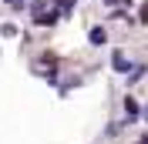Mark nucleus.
Returning <instances> with one entry per match:
<instances>
[{
    "label": "nucleus",
    "mask_w": 148,
    "mask_h": 144,
    "mask_svg": "<svg viewBox=\"0 0 148 144\" xmlns=\"http://www.w3.org/2000/svg\"><path fill=\"white\" fill-rule=\"evenodd\" d=\"M104 3H108V7H114V3H128V0H104Z\"/></svg>",
    "instance_id": "0eeeda50"
},
{
    "label": "nucleus",
    "mask_w": 148,
    "mask_h": 144,
    "mask_svg": "<svg viewBox=\"0 0 148 144\" xmlns=\"http://www.w3.org/2000/svg\"><path fill=\"white\" fill-rule=\"evenodd\" d=\"M125 111H128V117H131V121H135V117H138V101H135V97H125Z\"/></svg>",
    "instance_id": "7ed1b4c3"
},
{
    "label": "nucleus",
    "mask_w": 148,
    "mask_h": 144,
    "mask_svg": "<svg viewBox=\"0 0 148 144\" xmlns=\"http://www.w3.org/2000/svg\"><path fill=\"white\" fill-rule=\"evenodd\" d=\"M104 40H108V30H104V27H91V44H98V47H101Z\"/></svg>",
    "instance_id": "f03ea898"
},
{
    "label": "nucleus",
    "mask_w": 148,
    "mask_h": 144,
    "mask_svg": "<svg viewBox=\"0 0 148 144\" xmlns=\"http://www.w3.org/2000/svg\"><path fill=\"white\" fill-rule=\"evenodd\" d=\"M138 144H148V137H141V141H138Z\"/></svg>",
    "instance_id": "6e6552de"
},
{
    "label": "nucleus",
    "mask_w": 148,
    "mask_h": 144,
    "mask_svg": "<svg viewBox=\"0 0 148 144\" xmlns=\"http://www.w3.org/2000/svg\"><path fill=\"white\" fill-rule=\"evenodd\" d=\"M141 20L148 24V0H145V7H141Z\"/></svg>",
    "instance_id": "423d86ee"
},
{
    "label": "nucleus",
    "mask_w": 148,
    "mask_h": 144,
    "mask_svg": "<svg viewBox=\"0 0 148 144\" xmlns=\"http://www.w3.org/2000/svg\"><path fill=\"white\" fill-rule=\"evenodd\" d=\"M34 20L40 24V27H47V24H54V20H57V14H54V10H40V14H34Z\"/></svg>",
    "instance_id": "f257e3e1"
},
{
    "label": "nucleus",
    "mask_w": 148,
    "mask_h": 144,
    "mask_svg": "<svg viewBox=\"0 0 148 144\" xmlns=\"http://www.w3.org/2000/svg\"><path fill=\"white\" fill-rule=\"evenodd\" d=\"M7 3H10L14 10H20V7H24V0H7Z\"/></svg>",
    "instance_id": "39448f33"
},
{
    "label": "nucleus",
    "mask_w": 148,
    "mask_h": 144,
    "mask_svg": "<svg viewBox=\"0 0 148 144\" xmlns=\"http://www.w3.org/2000/svg\"><path fill=\"white\" fill-rule=\"evenodd\" d=\"M111 64H114V71H131V64H128V57H125V54H114V60H111Z\"/></svg>",
    "instance_id": "20e7f679"
}]
</instances>
